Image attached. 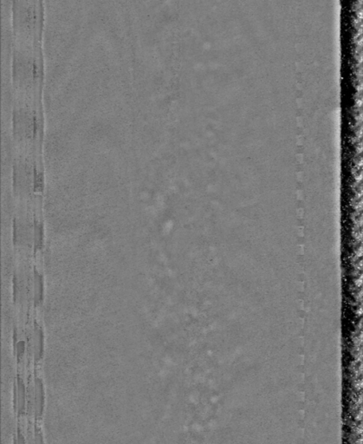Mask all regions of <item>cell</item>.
<instances>
[{
    "label": "cell",
    "mask_w": 363,
    "mask_h": 444,
    "mask_svg": "<svg viewBox=\"0 0 363 444\" xmlns=\"http://www.w3.org/2000/svg\"><path fill=\"white\" fill-rule=\"evenodd\" d=\"M45 385L42 379L37 376L34 383L33 393V410L34 416L36 421H40L42 419L45 410Z\"/></svg>",
    "instance_id": "cell-5"
},
{
    "label": "cell",
    "mask_w": 363,
    "mask_h": 444,
    "mask_svg": "<svg viewBox=\"0 0 363 444\" xmlns=\"http://www.w3.org/2000/svg\"><path fill=\"white\" fill-rule=\"evenodd\" d=\"M11 121L15 150L44 154L45 114L42 99L14 96Z\"/></svg>",
    "instance_id": "cell-1"
},
{
    "label": "cell",
    "mask_w": 363,
    "mask_h": 444,
    "mask_svg": "<svg viewBox=\"0 0 363 444\" xmlns=\"http://www.w3.org/2000/svg\"><path fill=\"white\" fill-rule=\"evenodd\" d=\"M34 444H45L42 430L37 425H36L34 430Z\"/></svg>",
    "instance_id": "cell-7"
},
{
    "label": "cell",
    "mask_w": 363,
    "mask_h": 444,
    "mask_svg": "<svg viewBox=\"0 0 363 444\" xmlns=\"http://www.w3.org/2000/svg\"><path fill=\"white\" fill-rule=\"evenodd\" d=\"M14 409L18 417L26 414V388L19 376H17L14 385Z\"/></svg>",
    "instance_id": "cell-6"
},
{
    "label": "cell",
    "mask_w": 363,
    "mask_h": 444,
    "mask_svg": "<svg viewBox=\"0 0 363 444\" xmlns=\"http://www.w3.org/2000/svg\"><path fill=\"white\" fill-rule=\"evenodd\" d=\"M44 154L14 151L13 180L17 189L38 193L45 183Z\"/></svg>",
    "instance_id": "cell-4"
},
{
    "label": "cell",
    "mask_w": 363,
    "mask_h": 444,
    "mask_svg": "<svg viewBox=\"0 0 363 444\" xmlns=\"http://www.w3.org/2000/svg\"><path fill=\"white\" fill-rule=\"evenodd\" d=\"M11 80L14 96L42 99L45 80L44 47L13 44Z\"/></svg>",
    "instance_id": "cell-2"
},
{
    "label": "cell",
    "mask_w": 363,
    "mask_h": 444,
    "mask_svg": "<svg viewBox=\"0 0 363 444\" xmlns=\"http://www.w3.org/2000/svg\"><path fill=\"white\" fill-rule=\"evenodd\" d=\"M11 9L13 44L42 47L45 2L42 0H15Z\"/></svg>",
    "instance_id": "cell-3"
},
{
    "label": "cell",
    "mask_w": 363,
    "mask_h": 444,
    "mask_svg": "<svg viewBox=\"0 0 363 444\" xmlns=\"http://www.w3.org/2000/svg\"><path fill=\"white\" fill-rule=\"evenodd\" d=\"M14 444H26V437L19 428L17 430V436H15Z\"/></svg>",
    "instance_id": "cell-8"
}]
</instances>
